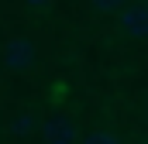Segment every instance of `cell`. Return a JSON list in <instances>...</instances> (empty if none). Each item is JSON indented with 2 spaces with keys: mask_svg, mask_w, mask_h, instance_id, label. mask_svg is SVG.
Instances as JSON below:
<instances>
[{
  "mask_svg": "<svg viewBox=\"0 0 148 144\" xmlns=\"http://www.w3.org/2000/svg\"><path fill=\"white\" fill-rule=\"evenodd\" d=\"M121 31L127 38H148V7H127L121 10Z\"/></svg>",
  "mask_w": 148,
  "mask_h": 144,
  "instance_id": "cell-1",
  "label": "cell"
},
{
  "mask_svg": "<svg viewBox=\"0 0 148 144\" xmlns=\"http://www.w3.org/2000/svg\"><path fill=\"white\" fill-rule=\"evenodd\" d=\"M31 7H45V3H52V0H28Z\"/></svg>",
  "mask_w": 148,
  "mask_h": 144,
  "instance_id": "cell-7",
  "label": "cell"
},
{
  "mask_svg": "<svg viewBox=\"0 0 148 144\" xmlns=\"http://www.w3.org/2000/svg\"><path fill=\"white\" fill-rule=\"evenodd\" d=\"M86 144H121V141L114 137L110 130H97V134H90V137H86Z\"/></svg>",
  "mask_w": 148,
  "mask_h": 144,
  "instance_id": "cell-4",
  "label": "cell"
},
{
  "mask_svg": "<svg viewBox=\"0 0 148 144\" xmlns=\"http://www.w3.org/2000/svg\"><path fill=\"white\" fill-rule=\"evenodd\" d=\"M31 127H35V117H21V120L14 124V134H17V137H28Z\"/></svg>",
  "mask_w": 148,
  "mask_h": 144,
  "instance_id": "cell-5",
  "label": "cell"
},
{
  "mask_svg": "<svg viewBox=\"0 0 148 144\" xmlns=\"http://www.w3.org/2000/svg\"><path fill=\"white\" fill-rule=\"evenodd\" d=\"M3 58H7V65H10V69H24V65H31L35 48H31V41H28V38H14V41L7 45Z\"/></svg>",
  "mask_w": 148,
  "mask_h": 144,
  "instance_id": "cell-3",
  "label": "cell"
},
{
  "mask_svg": "<svg viewBox=\"0 0 148 144\" xmlns=\"http://www.w3.org/2000/svg\"><path fill=\"white\" fill-rule=\"evenodd\" d=\"M145 7H148V0H145Z\"/></svg>",
  "mask_w": 148,
  "mask_h": 144,
  "instance_id": "cell-8",
  "label": "cell"
},
{
  "mask_svg": "<svg viewBox=\"0 0 148 144\" xmlns=\"http://www.w3.org/2000/svg\"><path fill=\"white\" fill-rule=\"evenodd\" d=\"M97 10H117V7H124V0H90Z\"/></svg>",
  "mask_w": 148,
  "mask_h": 144,
  "instance_id": "cell-6",
  "label": "cell"
},
{
  "mask_svg": "<svg viewBox=\"0 0 148 144\" xmlns=\"http://www.w3.org/2000/svg\"><path fill=\"white\" fill-rule=\"evenodd\" d=\"M41 137H45V144H76V127L62 117H52L41 127Z\"/></svg>",
  "mask_w": 148,
  "mask_h": 144,
  "instance_id": "cell-2",
  "label": "cell"
}]
</instances>
